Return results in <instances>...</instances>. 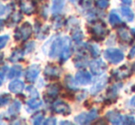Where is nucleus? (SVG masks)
Masks as SVG:
<instances>
[{
	"label": "nucleus",
	"instance_id": "obj_1",
	"mask_svg": "<svg viewBox=\"0 0 135 125\" xmlns=\"http://www.w3.org/2000/svg\"><path fill=\"white\" fill-rule=\"evenodd\" d=\"M108 29L106 24L101 20H98L96 23L93 24L90 28V33L93 35V38L96 41H102L108 33Z\"/></svg>",
	"mask_w": 135,
	"mask_h": 125
},
{
	"label": "nucleus",
	"instance_id": "obj_2",
	"mask_svg": "<svg viewBox=\"0 0 135 125\" xmlns=\"http://www.w3.org/2000/svg\"><path fill=\"white\" fill-rule=\"evenodd\" d=\"M104 57L108 62L113 64H117L124 59V54L119 49L108 48L104 52Z\"/></svg>",
	"mask_w": 135,
	"mask_h": 125
},
{
	"label": "nucleus",
	"instance_id": "obj_3",
	"mask_svg": "<svg viewBox=\"0 0 135 125\" xmlns=\"http://www.w3.org/2000/svg\"><path fill=\"white\" fill-rule=\"evenodd\" d=\"M32 34V27L28 22H25L15 31L14 38L16 41H27Z\"/></svg>",
	"mask_w": 135,
	"mask_h": 125
},
{
	"label": "nucleus",
	"instance_id": "obj_4",
	"mask_svg": "<svg viewBox=\"0 0 135 125\" xmlns=\"http://www.w3.org/2000/svg\"><path fill=\"white\" fill-rule=\"evenodd\" d=\"M98 117V111L96 109H91L89 112H83L75 117V121L79 124H87L94 121Z\"/></svg>",
	"mask_w": 135,
	"mask_h": 125
},
{
	"label": "nucleus",
	"instance_id": "obj_5",
	"mask_svg": "<svg viewBox=\"0 0 135 125\" xmlns=\"http://www.w3.org/2000/svg\"><path fill=\"white\" fill-rule=\"evenodd\" d=\"M89 67H90V71L92 72L93 75H102L107 69V64L103 60L101 59H96L93 60L89 64Z\"/></svg>",
	"mask_w": 135,
	"mask_h": 125
},
{
	"label": "nucleus",
	"instance_id": "obj_6",
	"mask_svg": "<svg viewBox=\"0 0 135 125\" xmlns=\"http://www.w3.org/2000/svg\"><path fill=\"white\" fill-rule=\"evenodd\" d=\"M44 75L50 80H54V79H58L60 77V75L62 73V70L60 67L54 64H48L44 69Z\"/></svg>",
	"mask_w": 135,
	"mask_h": 125
},
{
	"label": "nucleus",
	"instance_id": "obj_7",
	"mask_svg": "<svg viewBox=\"0 0 135 125\" xmlns=\"http://www.w3.org/2000/svg\"><path fill=\"white\" fill-rule=\"evenodd\" d=\"M64 38H58L52 42V46L50 49V52H49V56L51 58H55L62 52V50L64 48Z\"/></svg>",
	"mask_w": 135,
	"mask_h": 125
},
{
	"label": "nucleus",
	"instance_id": "obj_8",
	"mask_svg": "<svg viewBox=\"0 0 135 125\" xmlns=\"http://www.w3.org/2000/svg\"><path fill=\"white\" fill-rule=\"evenodd\" d=\"M64 48L62 50V52L60 54V62L64 64L65 61H67L69 59V57L71 56V41H70V39L65 36L64 37Z\"/></svg>",
	"mask_w": 135,
	"mask_h": 125
},
{
	"label": "nucleus",
	"instance_id": "obj_9",
	"mask_svg": "<svg viewBox=\"0 0 135 125\" xmlns=\"http://www.w3.org/2000/svg\"><path fill=\"white\" fill-rule=\"evenodd\" d=\"M52 110L55 113L58 114H62V115H69L71 113V109H70L69 105L64 101H56L52 105Z\"/></svg>",
	"mask_w": 135,
	"mask_h": 125
},
{
	"label": "nucleus",
	"instance_id": "obj_10",
	"mask_svg": "<svg viewBox=\"0 0 135 125\" xmlns=\"http://www.w3.org/2000/svg\"><path fill=\"white\" fill-rule=\"evenodd\" d=\"M40 72H41V67L38 64H32L30 67L26 70L25 73V77L26 80L30 83H32L36 80L37 76L39 75Z\"/></svg>",
	"mask_w": 135,
	"mask_h": 125
},
{
	"label": "nucleus",
	"instance_id": "obj_11",
	"mask_svg": "<svg viewBox=\"0 0 135 125\" xmlns=\"http://www.w3.org/2000/svg\"><path fill=\"white\" fill-rule=\"evenodd\" d=\"M20 9L23 13L27 15H31L35 12V4L32 0H20Z\"/></svg>",
	"mask_w": 135,
	"mask_h": 125
},
{
	"label": "nucleus",
	"instance_id": "obj_12",
	"mask_svg": "<svg viewBox=\"0 0 135 125\" xmlns=\"http://www.w3.org/2000/svg\"><path fill=\"white\" fill-rule=\"evenodd\" d=\"M75 81L80 85H88L91 82V75L85 70H80L75 74Z\"/></svg>",
	"mask_w": 135,
	"mask_h": 125
},
{
	"label": "nucleus",
	"instance_id": "obj_13",
	"mask_svg": "<svg viewBox=\"0 0 135 125\" xmlns=\"http://www.w3.org/2000/svg\"><path fill=\"white\" fill-rule=\"evenodd\" d=\"M106 119L108 121V122L112 124H119L122 123L123 117L120 114V112L118 110H110L106 114Z\"/></svg>",
	"mask_w": 135,
	"mask_h": 125
},
{
	"label": "nucleus",
	"instance_id": "obj_14",
	"mask_svg": "<svg viewBox=\"0 0 135 125\" xmlns=\"http://www.w3.org/2000/svg\"><path fill=\"white\" fill-rule=\"evenodd\" d=\"M112 75H114L117 80H120V79H123V78H126V77H129L131 75H132V71L131 69L126 65H123L121 67L118 68L117 70L113 71Z\"/></svg>",
	"mask_w": 135,
	"mask_h": 125
},
{
	"label": "nucleus",
	"instance_id": "obj_15",
	"mask_svg": "<svg viewBox=\"0 0 135 125\" xmlns=\"http://www.w3.org/2000/svg\"><path fill=\"white\" fill-rule=\"evenodd\" d=\"M107 82H108V77L106 76V75L105 76H102L101 78H99L94 85H93V86L90 89V93L92 95L98 94V92H100L104 88H105Z\"/></svg>",
	"mask_w": 135,
	"mask_h": 125
},
{
	"label": "nucleus",
	"instance_id": "obj_16",
	"mask_svg": "<svg viewBox=\"0 0 135 125\" xmlns=\"http://www.w3.org/2000/svg\"><path fill=\"white\" fill-rule=\"evenodd\" d=\"M62 89V86L58 83H55V84H51L47 86L46 88V94L48 96L49 98H54L57 95L59 94V92Z\"/></svg>",
	"mask_w": 135,
	"mask_h": 125
},
{
	"label": "nucleus",
	"instance_id": "obj_17",
	"mask_svg": "<svg viewBox=\"0 0 135 125\" xmlns=\"http://www.w3.org/2000/svg\"><path fill=\"white\" fill-rule=\"evenodd\" d=\"M8 88L13 93H21L24 89V83L20 80H14L9 84Z\"/></svg>",
	"mask_w": 135,
	"mask_h": 125
},
{
	"label": "nucleus",
	"instance_id": "obj_18",
	"mask_svg": "<svg viewBox=\"0 0 135 125\" xmlns=\"http://www.w3.org/2000/svg\"><path fill=\"white\" fill-rule=\"evenodd\" d=\"M120 13L123 16V18H125V20L127 21H132L134 18V14L132 12V10L127 6H121L120 7Z\"/></svg>",
	"mask_w": 135,
	"mask_h": 125
},
{
	"label": "nucleus",
	"instance_id": "obj_19",
	"mask_svg": "<svg viewBox=\"0 0 135 125\" xmlns=\"http://www.w3.org/2000/svg\"><path fill=\"white\" fill-rule=\"evenodd\" d=\"M20 108H21V103H20L18 100H15L12 105L9 107L8 110H7L8 116H11V117L17 116V115L18 114V112H20Z\"/></svg>",
	"mask_w": 135,
	"mask_h": 125
},
{
	"label": "nucleus",
	"instance_id": "obj_20",
	"mask_svg": "<svg viewBox=\"0 0 135 125\" xmlns=\"http://www.w3.org/2000/svg\"><path fill=\"white\" fill-rule=\"evenodd\" d=\"M24 56V52L21 49H16L12 52L10 57H9V61L11 62H16L21 60Z\"/></svg>",
	"mask_w": 135,
	"mask_h": 125
},
{
	"label": "nucleus",
	"instance_id": "obj_21",
	"mask_svg": "<svg viewBox=\"0 0 135 125\" xmlns=\"http://www.w3.org/2000/svg\"><path fill=\"white\" fill-rule=\"evenodd\" d=\"M118 35H119V40H121L122 41H125V42H131L132 41V38H131L130 33L127 31V30L124 27L120 28L118 31Z\"/></svg>",
	"mask_w": 135,
	"mask_h": 125
},
{
	"label": "nucleus",
	"instance_id": "obj_22",
	"mask_svg": "<svg viewBox=\"0 0 135 125\" xmlns=\"http://www.w3.org/2000/svg\"><path fill=\"white\" fill-rule=\"evenodd\" d=\"M75 65L78 68H81V67H85V64H86V57L85 56V54H78L76 55V57L75 58Z\"/></svg>",
	"mask_w": 135,
	"mask_h": 125
},
{
	"label": "nucleus",
	"instance_id": "obj_23",
	"mask_svg": "<svg viewBox=\"0 0 135 125\" xmlns=\"http://www.w3.org/2000/svg\"><path fill=\"white\" fill-rule=\"evenodd\" d=\"M108 20H109V23L112 26H116L119 25L121 23V20L119 18V16L118 15V13L115 10H112L109 13V16H108Z\"/></svg>",
	"mask_w": 135,
	"mask_h": 125
},
{
	"label": "nucleus",
	"instance_id": "obj_24",
	"mask_svg": "<svg viewBox=\"0 0 135 125\" xmlns=\"http://www.w3.org/2000/svg\"><path fill=\"white\" fill-rule=\"evenodd\" d=\"M22 72V67L20 65H14L8 73V78H16L20 76Z\"/></svg>",
	"mask_w": 135,
	"mask_h": 125
},
{
	"label": "nucleus",
	"instance_id": "obj_25",
	"mask_svg": "<svg viewBox=\"0 0 135 125\" xmlns=\"http://www.w3.org/2000/svg\"><path fill=\"white\" fill-rule=\"evenodd\" d=\"M22 20V14L20 12H16L8 18L7 20V25L8 26H12L14 24H17Z\"/></svg>",
	"mask_w": 135,
	"mask_h": 125
},
{
	"label": "nucleus",
	"instance_id": "obj_26",
	"mask_svg": "<svg viewBox=\"0 0 135 125\" xmlns=\"http://www.w3.org/2000/svg\"><path fill=\"white\" fill-rule=\"evenodd\" d=\"M64 1L65 0H54V4H52V11L54 14L61 12V10L62 9L64 6Z\"/></svg>",
	"mask_w": 135,
	"mask_h": 125
},
{
	"label": "nucleus",
	"instance_id": "obj_27",
	"mask_svg": "<svg viewBox=\"0 0 135 125\" xmlns=\"http://www.w3.org/2000/svg\"><path fill=\"white\" fill-rule=\"evenodd\" d=\"M64 84H65V86H67L69 89H72V90L77 89L76 84H75V79H74L73 77H72V75H66L65 78H64Z\"/></svg>",
	"mask_w": 135,
	"mask_h": 125
},
{
	"label": "nucleus",
	"instance_id": "obj_28",
	"mask_svg": "<svg viewBox=\"0 0 135 125\" xmlns=\"http://www.w3.org/2000/svg\"><path fill=\"white\" fill-rule=\"evenodd\" d=\"M72 37H73V40L75 42L79 43L83 39V32L78 27H74L73 32H72Z\"/></svg>",
	"mask_w": 135,
	"mask_h": 125
},
{
	"label": "nucleus",
	"instance_id": "obj_29",
	"mask_svg": "<svg viewBox=\"0 0 135 125\" xmlns=\"http://www.w3.org/2000/svg\"><path fill=\"white\" fill-rule=\"evenodd\" d=\"M41 104H42V101H41L39 98H31L30 99H28L27 101L28 107L33 109L39 108L40 106H41Z\"/></svg>",
	"mask_w": 135,
	"mask_h": 125
},
{
	"label": "nucleus",
	"instance_id": "obj_30",
	"mask_svg": "<svg viewBox=\"0 0 135 125\" xmlns=\"http://www.w3.org/2000/svg\"><path fill=\"white\" fill-rule=\"evenodd\" d=\"M49 31H50V27L49 26H44V27H41L40 29V31L36 33V37L38 39H44L48 36Z\"/></svg>",
	"mask_w": 135,
	"mask_h": 125
},
{
	"label": "nucleus",
	"instance_id": "obj_31",
	"mask_svg": "<svg viewBox=\"0 0 135 125\" xmlns=\"http://www.w3.org/2000/svg\"><path fill=\"white\" fill-rule=\"evenodd\" d=\"M118 90H119V86H111L107 91V97L108 99H112V98H115L117 97Z\"/></svg>",
	"mask_w": 135,
	"mask_h": 125
},
{
	"label": "nucleus",
	"instance_id": "obj_32",
	"mask_svg": "<svg viewBox=\"0 0 135 125\" xmlns=\"http://www.w3.org/2000/svg\"><path fill=\"white\" fill-rule=\"evenodd\" d=\"M64 24V20L62 16H56L52 18V25H54V29H59V28L62 27Z\"/></svg>",
	"mask_w": 135,
	"mask_h": 125
},
{
	"label": "nucleus",
	"instance_id": "obj_33",
	"mask_svg": "<svg viewBox=\"0 0 135 125\" xmlns=\"http://www.w3.org/2000/svg\"><path fill=\"white\" fill-rule=\"evenodd\" d=\"M31 121L33 124H41L44 121V114L42 112H37L32 116Z\"/></svg>",
	"mask_w": 135,
	"mask_h": 125
},
{
	"label": "nucleus",
	"instance_id": "obj_34",
	"mask_svg": "<svg viewBox=\"0 0 135 125\" xmlns=\"http://www.w3.org/2000/svg\"><path fill=\"white\" fill-rule=\"evenodd\" d=\"M87 49H88V51L90 52L91 55H92L93 57H98V56L99 55V54H100L99 49H98V47L97 46V45L88 44L87 45Z\"/></svg>",
	"mask_w": 135,
	"mask_h": 125
},
{
	"label": "nucleus",
	"instance_id": "obj_35",
	"mask_svg": "<svg viewBox=\"0 0 135 125\" xmlns=\"http://www.w3.org/2000/svg\"><path fill=\"white\" fill-rule=\"evenodd\" d=\"M96 5L98 8L100 9H105L107 8L109 5V0H97Z\"/></svg>",
	"mask_w": 135,
	"mask_h": 125
},
{
	"label": "nucleus",
	"instance_id": "obj_36",
	"mask_svg": "<svg viewBox=\"0 0 135 125\" xmlns=\"http://www.w3.org/2000/svg\"><path fill=\"white\" fill-rule=\"evenodd\" d=\"M11 99V96L9 94H3L0 96V105H6Z\"/></svg>",
	"mask_w": 135,
	"mask_h": 125
},
{
	"label": "nucleus",
	"instance_id": "obj_37",
	"mask_svg": "<svg viewBox=\"0 0 135 125\" xmlns=\"http://www.w3.org/2000/svg\"><path fill=\"white\" fill-rule=\"evenodd\" d=\"M27 91L31 96V98H39V93H38L37 89H35V88H33V86H28Z\"/></svg>",
	"mask_w": 135,
	"mask_h": 125
},
{
	"label": "nucleus",
	"instance_id": "obj_38",
	"mask_svg": "<svg viewBox=\"0 0 135 125\" xmlns=\"http://www.w3.org/2000/svg\"><path fill=\"white\" fill-rule=\"evenodd\" d=\"M34 49H35V42H34V41H28L27 44H25L24 50H25L26 52H32Z\"/></svg>",
	"mask_w": 135,
	"mask_h": 125
},
{
	"label": "nucleus",
	"instance_id": "obj_39",
	"mask_svg": "<svg viewBox=\"0 0 135 125\" xmlns=\"http://www.w3.org/2000/svg\"><path fill=\"white\" fill-rule=\"evenodd\" d=\"M122 123L124 124H135V119L132 116H124Z\"/></svg>",
	"mask_w": 135,
	"mask_h": 125
},
{
	"label": "nucleus",
	"instance_id": "obj_40",
	"mask_svg": "<svg viewBox=\"0 0 135 125\" xmlns=\"http://www.w3.org/2000/svg\"><path fill=\"white\" fill-rule=\"evenodd\" d=\"M9 40V37L7 35H3V36H0V49L4 48L6 46V44L7 43Z\"/></svg>",
	"mask_w": 135,
	"mask_h": 125
},
{
	"label": "nucleus",
	"instance_id": "obj_41",
	"mask_svg": "<svg viewBox=\"0 0 135 125\" xmlns=\"http://www.w3.org/2000/svg\"><path fill=\"white\" fill-rule=\"evenodd\" d=\"M7 70H8V66L7 65H5L0 69V78H5L6 76V74L7 73Z\"/></svg>",
	"mask_w": 135,
	"mask_h": 125
},
{
	"label": "nucleus",
	"instance_id": "obj_42",
	"mask_svg": "<svg viewBox=\"0 0 135 125\" xmlns=\"http://www.w3.org/2000/svg\"><path fill=\"white\" fill-rule=\"evenodd\" d=\"M56 123V119L54 118V117H51V118L47 119L46 121H45L44 122H43V124H46V125H49V124H55Z\"/></svg>",
	"mask_w": 135,
	"mask_h": 125
},
{
	"label": "nucleus",
	"instance_id": "obj_43",
	"mask_svg": "<svg viewBox=\"0 0 135 125\" xmlns=\"http://www.w3.org/2000/svg\"><path fill=\"white\" fill-rule=\"evenodd\" d=\"M135 56V45L133 47H132V49H131L130 52H129V55H128V58L129 59H132Z\"/></svg>",
	"mask_w": 135,
	"mask_h": 125
},
{
	"label": "nucleus",
	"instance_id": "obj_44",
	"mask_svg": "<svg viewBox=\"0 0 135 125\" xmlns=\"http://www.w3.org/2000/svg\"><path fill=\"white\" fill-rule=\"evenodd\" d=\"M7 7H5V6L1 5L0 4V16H2V15H5L6 13H7Z\"/></svg>",
	"mask_w": 135,
	"mask_h": 125
},
{
	"label": "nucleus",
	"instance_id": "obj_45",
	"mask_svg": "<svg viewBox=\"0 0 135 125\" xmlns=\"http://www.w3.org/2000/svg\"><path fill=\"white\" fill-rule=\"evenodd\" d=\"M41 15H42V17H44V18L47 17V6L42 7V8H41Z\"/></svg>",
	"mask_w": 135,
	"mask_h": 125
},
{
	"label": "nucleus",
	"instance_id": "obj_46",
	"mask_svg": "<svg viewBox=\"0 0 135 125\" xmlns=\"http://www.w3.org/2000/svg\"><path fill=\"white\" fill-rule=\"evenodd\" d=\"M4 27H5V22H4V20H0V31H3Z\"/></svg>",
	"mask_w": 135,
	"mask_h": 125
},
{
	"label": "nucleus",
	"instance_id": "obj_47",
	"mask_svg": "<svg viewBox=\"0 0 135 125\" xmlns=\"http://www.w3.org/2000/svg\"><path fill=\"white\" fill-rule=\"evenodd\" d=\"M121 2L126 4V5H131L132 4V0H121Z\"/></svg>",
	"mask_w": 135,
	"mask_h": 125
},
{
	"label": "nucleus",
	"instance_id": "obj_48",
	"mask_svg": "<svg viewBox=\"0 0 135 125\" xmlns=\"http://www.w3.org/2000/svg\"><path fill=\"white\" fill-rule=\"evenodd\" d=\"M131 104H132V106H135V96L131 99Z\"/></svg>",
	"mask_w": 135,
	"mask_h": 125
},
{
	"label": "nucleus",
	"instance_id": "obj_49",
	"mask_svg": "<svg viewBox=\"0 0 135 125\" xmlns=\"http://www.w3.org/2000/svg\"><path fill=\"white\" fill-rule=\"evenodd\" d=\"M61 124H70V125H72L73 123H72V122H61Z\"/></svg>",
	"mask_w": 135,
	"mask_h": 125
},
{
	"label": "nucleus",
	"instance_id": "obj_50",
	"mask_svg": "<svg viewBox=\"0 0 135 125\" xmlns=\"http://www.w3.org/2000/svg\"><path fill=\"white\" fill-rule=\"evenodd\" d=\"M3 58H4V55H3V54H0V64H1L2 61H3Z\"/></svg>",
	"mask_w": 135,
	"mask_h": 125
},
{
	"label": "nucleus",
	"instance_id": "obj_51",
	"mask_svg": "<svg viewBox=\"0 0 135 125\" xmlns=\"http://www.w3.org/2000/svg\"><path fill=\"white\" fill-rule=\"evenodd\" d=\"M131 31H132V33L133 34V35H135V29H132L131 30Z\"/></svg>",
	"mask_w": 135,
	"mask_h": 125
},
{
	"label": "nucleus",
	"instance_id": "obj_52",
	"mask_svg": "<svg viewBox=\"0 0 135 125\" xmlns=\"http://www.w3.org/2000/svg\"><path fill=\"white\" fill-rule=\"evenodd\" d=\"M69 1H70V2H72V3H75V2L76 1V0H69Z\"/></svg>",
	"mask_w": 135,
	"mask_h": 125
},
{
	"label": "nucleus",
	"instance_id": "obj_53",
	"mask_svg": "<svg viewBox=\"0 0 135 125\" xmlns=\"http://www.w3.org/2000/svg\"><path fill=\"white\" fill-rule=\"evenodd\" d=\"M2 85V82H1V80H0V86H1Z\"/></svg>",
	"mask_w": 135,
	"mask_h": 125
},
{
	"label": "nucleus",
	"instance_id": "obj_54",
	"mask_svg": "<svg viewBox=\"0 0 135 125\" xmlns=\"http://www.w3.org/2000/svg\"><path fill=\"white\" fill-rule=\"evenodd\" d=\"M4 1H7V0H4Z\"/></svg>",
	"mask_w": 135,
	"mask_h": 125
}]
</instances>
